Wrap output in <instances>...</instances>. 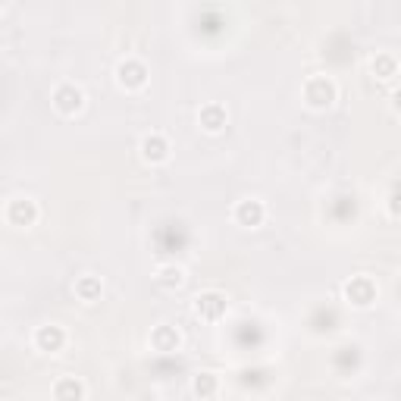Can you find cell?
Returning a JSON list of instances; mask_svg holds the SVG:
<instances>
[{
  "mask_svg": "<svg viewBox=\"0 0 401 401\" xmlns=\"http://www.w3.org/2000/svg\"><path fill=\"white\" fill-rule=\"evenodd\" d=\"M304 100H308L311 107H317V110L329 107L335 100V82L333 78H326V75L308 78V85H304Z\"/></svg>",
  "mask_w": 401,
  "mask_h": 401,
  "instance_id": "obj_1",
  "label": "cell"
},
{
  "mask_svg": "<svg viewBox=\"0 0 401 401\" xmlns=\"http://www.w3.org/2000/svg\"><path fill=\"white\" fill-rule=\"evenodd\" d=\"M82 104H85V94L78 85H73V82L57 85V91H53V107H57L63 116H73L75 110H82Z\"/></svg>",
  "mask_w": 401,
  "mask_h": 401,
  "instance_id": "obj_2",
  "label": "cell"
},
{
  "mask_svg": "<svg viewBox=\"0 0 401 401\" xmlns=\"http://www.w3.org/2000/svg\"><path fill=\"white\" fill-rule=\"evenodd\" d=\"M116 73H120V85H125V88H141V85H145V78H147L145 63H138L135 57L123 60Z\"/></svg>",
  "mask_w": 401,
  "mask_h": 401,
  "instance_id": "obj_3",
  "label": "cell"
},
{
  "mask_svg": "<svg viewBox=\"0 0 401 401\" xmlns=\"http://www.w3.org/2000/svg\"><path fill=\"white\" fill-rule=\"evenodd\" d=\"M141 154H145V160H151V163H163V160L170 157L167 138H163L160 132H151V135H145V138H141Z\"/></svg>",
  "mask_w": 401,
  "mask_h": 401,
  "instance_id": "obj_4",
  "label": "cell"
},
{
  "mask_svg": "<svg viewBox=\"0 0 401 401\" xmlns=\"http://www.w3.org/2000/svg\"><path fill=\"white\" fill-rule=\"evenodd\" d=\"M194 311L207 320H217L219 313H226V298L219 292H204V295L194 298Z\"/></svg>",
  "mask_w": 401,
  "mask_h": 401,
  "instance_id": "obj_5",
  "label": "cell"
},
{
  "mask_svg": "<svg viewBox=\"0 0 401 401\" xmlns=\"http://www.w3.org/2000/svg\"><path fill=\"white\" fill-rule=\"evenodd\" d=\"M235 219H239L241 226H261V219H264V204L257 201V198L239 201V207H235Z\"/></svg>",
  "mask_w": 401,
  "mask_h": 401,
  "instance_id": "obj_6",
  "label": "cell"
},
{
  "mask_svg": "<svg viewBox=\"0 0 401 401\" xmlns=\"http://www.w3.org/2000/svg\"><path fill=\"white\" fill-rule=\"evenodd\" d=\"M345 295H348L355 304H360V308H367V304L373 301L376 288H373V282H370V279L360 276V279H351L348 286H345Z\"/></svg>",
  "mask_w": 401,
  "mask_h": 401,
  "instance_id": "obj_7",
  "label": "cell"
},
{
  "mask_svg": "<svg viewBox=\"0 0 401 401\" xmlns=\"http://www.w3.org/2000/svg\"><path fill=\"white\" fill-rule=\"evenodd\" d=\"M53 398L57 401H82L85 398V386L75 380V376H63L53 386Z\"/></svg>",
  "mask_w": 401,
  "mask_h": 401,
  "instance_id": "obj_8",
  "label": "cell"
},
{
  "mask_svg": "<svg viewBox=\"0 0 401 401\" xmlns=\"http://www.w3.org/2000/svg\"><path fill=\"white\" fill-rule=\"evenodd\" d=\"M35 342H38V348H44V351H57V348H63V342H66V333H63L60 326H41L35 333Z\"/></svg>",
  "mask_w": 401,
  "mask_h": 401,
  "instance_id": "obj_9",
  "label": "cell"
},
{
  "mask_svg": "<svg viewBox=\"0 0 401 401\" xmlns=\"http://www.w3.org/2000/svg\"><path fill=\"white\" fill-rule=\"evenodd\" d=\"M226 107H219V104H207V107H201V125L207 132H219L226 125Z\"/></svg>",
  "mask_w": 401,
  "mask_h": 401,
  "instance_id": "obj_10",
  "label": "cell"
},
{
  "mask_svg": "<svg viewBox=\"0 0 401 401\" xmlns=\"http://www.w3.org/2000/svg\"><path fill=\"white\" fill-rule=\"evenodd\" d=\"M157 279H160V286H182L185 273H182V266H163Z\"/></svg>",
  "mask_w": 401,
  "mask_h": 401,
  "instance_id": "obj_11",
  "label": "cell"
},
{
  "mask_svg": "<svg viewBox=\"0 0 401 401\" xmlns=\"http://www.w3.org/2000/svg\"><path fill=\"white\" fill-rule=\"evenodd\" d=\"M75 292L82 295L85 301H91V298H94V295L100 292V282L94 279V276H85V279H82V282H78V286H75Z\"/></svg>",
  "mask_w": 401,
  "mask_h": 401,
  "instance_id": "obj_12",
  "label": "cell"
},
{
  "mask_svg": "<svg viewBox=\"0 0 401 401\" xmlns=\"http://www.w3.org/2000/svg\"><path fill=\"white\" fill-rule=\"evenodd\" d=\"M214 389H217V376L214 373H198V380H194V392H198V395H210Z\"/></svg>",
  "mask_w": 401,
  "mask_h": 401,
  "instance_id": "obj_13",
  "label": "cell"
}]
</instances>
